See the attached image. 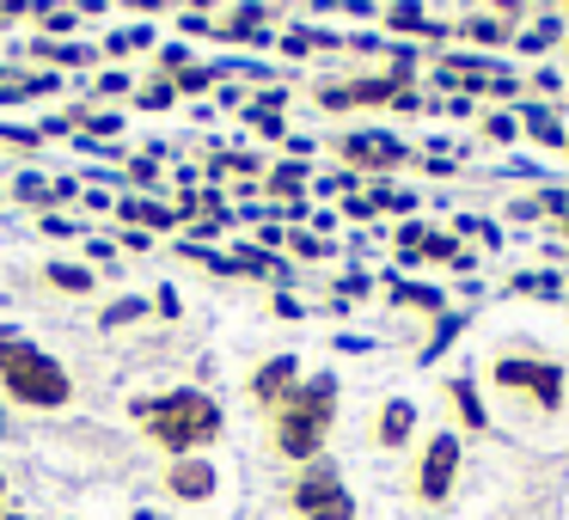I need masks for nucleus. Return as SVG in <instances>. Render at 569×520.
<instances>
[{"label": "nucleus", "mask_w": 569, "mask_h": 520, "mask_svg": "<svg viewBox=\"0 0 569 520\" xmlns=\"http://www.w3.org/2000/svg\"><path fill=\"white\" fill-rule=\"evenodd\" d=\"M129 417H136V429L172 459H197L202 447H214L227 434L221 404H214L209 392H197V386H178V392H160V398H136Z\"/></svg>", "instance_id": "1"}, {"label": "nucleus", "mask_w": 569, "mask_h": 520, "mask_svg": "<svg viewBox=\"0 0 569 520\" xmlns=\"http://www.w3.org/2000/svg\"><path fill=\"white\" fill-rule=\"evenodd\" d=\"M0 392L26 410H68L74 404V373L50 349L31 343L26 331L0 324Z\"/></svg>", "instance_id": "2"}, {"label": "nucleus", "mask_w": 569, "mask_h": 520, "mask_svg": "<svg viewBox=\"0 0 569 520\" xmlns=\"http://www.w3.org/2000/svg\"><path fill=\"white\" fill-rule=\"evenodd\" d=\"M331 422H337V380L331 373H312V380H300L270 410V447L282 459H295V466H312L325 434H331Z\"/></svg>", "instance_id": "3"}, {"label": "nucleus", "mask_w": 569, "mask_h": 520, "mask_svg": "<svg viewBox=\"0 0 569 520\" xmlns=\"http://www.w3.org/2000/svg\"><path fill=\"white\" fill-rule=\"evenodd\" d=\"M288 508H295L300 520H356V496H349L343 478H337L331 459L300 466V478L288 483Z\"/></svg>", "instance_id": "4"}, {"label": "nucleus", "mask_w": 569, "mask_h": 520, "mask_svg": "<svg viewBox=\"0 0 569 520\" xmlns=\"http://www.w3.org/2000/svg\"><path fill=\"white\" fill-rule=\"evenodd\" d=\"M496 386H508V392H532L545 410L563 404V368H551V361H520V356H502V361H496Z\"/></svg>", "instance_id": "5"}, {"label": "nucleus", "mask_w": 569, "mask_h": 520, "mask_svg": "<svg viewBox=\"0 0 569 520\" xmlns=\"http://www.w3.org/2000/svg\"><path fill=\"white\" fill-rule=\"evenodd\" d=\"M453 471H459V441L453 434H435L422 466H417V496L422 502H441V496L453 490Z\"/></svg>", "instance_id": "6"}, {"label": "nucleus", "mask_w": 569, "mask_h": 520, "mask_svg": "<svg viewBox=\"0 0 569 520\" xmlns=\"http://www.w3.org/2000/svg\"><path fill=\"white\" fill-rule=\"evenodd\" d=\"M214 483H221V478H214V466L202 453L197 459H172V466L160 471V490L172 496V502H209Z\"/></svg>", "instance_id": "7"}, {"label": "nucleus", "mask_w": 569, "mask_h": 520, "mask_svg": "<svg viewBox=\"0 0 569 520\" xmlns=\"http://www.w3.org/2000/svg\"><path fill=\"white\" fill-rule=\"evenodd\" d=\"M300 386V361L295 356H276V361H263L258 373H251V404H263V410H276L288 392Z\"/></svg>", "instance_id": "8"}, {"label": "nucleus", "mask_w": 569, "mask_h": 520, "mask_svg": "<svg viewBox=\"0 0 569 520\" xmlns=\"http://www.w3.org/2000/svg\"><path fill=\"white\" fill-rule=\"evenodd\" d=\"M343 160H356V166H398V160H405V148L386 141V136H349L343 141Z\"/></svg>", "instance_id": "9"}, {"label": "nucleus", "mask_w": 569, "mask_h": 520, "mask_svg": "<svg viewBox=\"0 0 569 520\" xmlns=\"http://www.w3.org/2000/svg\"><path fill=\"white\" fill-rule=\"evenodd\" d=\"M410 429H417V410H410L405 398H392V404L380 410V429H373V441H380V447H405Z\"/></svg>", "instance_id": "10"}, {"label": "nucleus", "mask_w": 569, "mask_h": 520, "mask_svg": "<svg viewBox=\"0 0 569 520\" xmlns=\"http://www.w3.org/2000/svg\"><path fill=\"white\" fill-rule=\"evenodd\" d=\"M50 288H62V294H92V270L87 263H50Z\"/></svg>", "instance_id": "11"}, {"label": "nucleus", "mask_w": 569, "mask_h": 520, "mask_svg": "<svg viewBox=\"0 0 569 520\" xmlns=\"http://www.w3.org/2000/svg\"><path fill=\"white\" fill-rule=\"evenodd\" d=\"M258 26H263V13H233L221 31H214V38H227V43H246V38H263Z\"/></svg>", "instance_id": "12"}, {"label": "nucleus", "mask_w": 569, "mask_h": 520, "mask_svg": "<svg viewBox=\"0 0 569 520\" xmlns=\"http://www.w3.org/2000/svg\"><path fill=\"white\" fill-rule=\"evenodd\" d=\"M447 392H453V404H459V417H466V422H471V429H483V404H478V392H471V386H466V380H453V386H447Z\"/></svg>", "instance_id": "13"}, {"label": "nucleus", "mask_w": 569, "mask_h": 520, "mask_svg": "<svg viewBox=\"0 0 569 520\" xmlns=\"http://www.w3.org/2000/svg\"><path fill=\"white\" fill-rule=\"evenodd\" d=\"M136 99H141V104H148V111H166V104H172V99H178V87H172V80H153V87H141V92H136Z\"/></svg>", "instance_id": "14"}, {"label": "nucleus", "mask_w": 569, "mask_h": 520, "mask_svg": "<svg viewBox=\"0 0 569 520\" xmlns=\"http://www.w3.org/2000/svg\"><path fill=\"white\" fill-rule=\"evenodd\" d=\"M172 87H178V92H209V87H214V74H209V68H184V74H178Z\"/></svg>", "instance_id": "15"}, {"label": "nucleus", "mask_w": 569, "mask_h": 520, "mask_svg": "<svg viewBox=\"0 0 569 520\" xmlns=\"http://www.w3.org/2000/svg\"><path fill=\"white\" fill-rule=\"evenodd\" d=\"M136 312H148V300H123V307H111L99 324H123V319H136Z\"/></svg>", "instance_id": "16"}, {"label": "nucleus", "mask_w": 569, "mask_h": 520, "mask_svg": "<svg viewBox=\"0 0 569 520\" xmlns=\"http://www.w3.org/2000/svg\"><path fill=\"white\" fill-rule=\"evenodd\" d=\"M300 178H307L300 166H282V172H276V190H282V197H295V190H300Z\"/></svg>", "instance_id": "17"}, {"label": "nucleus", "mask_w": 569, "mask_h": 520, "mask_svg": "<svg viewBox=\"0 0 569 520\" xmlns=\"http://www.w3.org/2000/svg\"><path fill=\"white\" fill-rule=\"evenodd\" d=\"M99 92H129V74H123V68H117V74H104Z\"/></svg>", "instance_id": "18"}, {"label": "nucleus", "mask_w": 569, "mask_h": 520, "mask_svg": "<svg viewBox=\"0 0 569 520\" xmlns=\"http://www.w3.org/2000/svg\"><path fill=\"white\" fill-rule=\"evenodd\" d=\"M0 514H7V471H0Z\"/></svg>", "instance_id": "19"}, {"label": "nucleus", "mask_w": 569, "mask_h": 520, "mask_svg": "<svg viewBox=\"0 0 569 520\" xmlns=\"http://www.w3.org/2000/svg\"><path fill=\"white\" fill-rule=\"evenodd\" d=\"M0 520H19V514H0Z\"/></svg>", "instance_id": "20"}]
</instances>
